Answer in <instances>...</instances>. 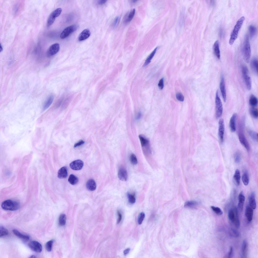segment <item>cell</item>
<instances>
[{"instance_id":"6da1fadb","label":"cell","mask_w":258,"mask_h":258,"mask_svg":"<svg viewBox=\"0 0 258 258\" xmlns=\"http://www.w3.org/2000/svg\"><path fill=\"white\" fill-rule=\"evenodd\" d=\"M245 19V17L242 16L237 21L231 33L229 43L232 45L237 37L238 32L240 30Z\"/></svg>"},{"instance_id":"7a4b0ae2","label":"cell","mask_w":258,"mask_h":258,"mask_svg":"<svg viewBox=\"0 0 258 258\" xmlns=\"http://www.w3.org/2000/svg\"><path fill=\"white\" fill-rule=\"evenodd\" d=\"M1 207L6 210L14 211L18 209L20 207V204L18 202L11 200L4 201L2 203Z\"/></svg>"},{"instance_id":"3957f363","label":"cell","mask_w":258,"mask_h":258,"mask_svg":"<svg viewBox=\"0 0 258 258\" xmlns=\"http://www.w3.org/2000/svg\"><path fill=\"white\" fill-rule=\"evenodd\" d=\"M243 52L245 61L248 63L251 56V50L249 38L247 35L245 37L243 48Z\"/></svg>"},{"instance_id":"277c9868","label":"cell","mask_w":258,"mask_h":258,"mask_svg":"<svg viewBox=\"0 0 258 258\" xmlns=\"http://www.w3.org/2000/svg\"><path fill=\"white\" fill-rule=\"evenodd\" d=\"M243 122H242L239 125L238 137L241 143L245 148L247 151H249L250 149L249 146L244 133Z\"/></svg>"},{"instance_id":"5b68a950","label":"cell","mask_w":258,"mask_h":258,"mask_svg":"<svg viewBox=\"0 0 258 258\" xmlns=\"http://www.w3.org/2000/svg\"><path fill=\"white\" fill-rule=\"evenodd\" d=\"M242 72L246 88L248 90H250L251 87V81L247 67L244 65L242 66Z\"/></svg>"},{"instance_id":"8992f818","label":"cell","mask_w":258,"mask_h":258,"mask_svg":"<svg viewBox=\"0 0 258 258\" xmlns=\"http://www.w3.org/2000/svg\"><path fill=\"white\" fill-rule=\"evenodd\" d=\"M215 104L216 117L217 118H218L222 115L223 107L221 100L219 96L218 90L216 92Z\"/></svg>"},{"instance_id":"52a82bcc","label":"cell","mask_w":258,"mask_h":258,"mask_svg":"<svg viewBox=\"0 0 258 258\" xmlns=\"http://www.w3.org/2000/svg\"><path fill=\"white\" fill-rule=\"evenodd\" d=\"M79 27V26L74 24L67 27L61 32L60 37L61 39H64L68 37L71 34L76 31Z\"/></svg>"},{"instance_id":"ba28073f","label":"cell","mask_w":258,"mask_h":258,"mask_svg":"<svg viewBox=\"0 0 258 258\" xmlns=\"http://www.w3.org/2000/svg\"><path fill=\"white\" fill-rule=\"evenodd\" d=\"M28 245L31 250L36 252L40 253L42 251V245L38 241H31L29 242Z\"/></svg>"},{"instance_id":"9c48e42d","label":"cell","mask_w":258,"mask_h":258,"mask_svg":"<svg viewBox=\"0 0 258 258\" xmlns=\"http://www.w3.org/2000/svg\"><path fill=\"white\" fill-rule=\"evenodd\" d=\"M218 136L219 139L221 142L223 140L225 130V125L223 119H220L218 122Z\"/></svg>"},{"instance_id":"30bf717a","label":"cell","mask_w":258,"mask_h":258,"mask_svg":"<svg viewBox=\"0 0 258 258\" xmlns=\"http://www.w3.org/2000/svg\"><path fill=\"white\" fill-rule=\"evenodd\" d=\"M83 162L80 160H77L71 162L70 164V168L73 170H75L81 169L83 166Z\"/></svg>"},{"instance_id":"8fae6325","label":"cell","mask_w":258,"mask_h":258,"mask_svg":"<svg viewBox=\"0 0 258 258\" xmlns=\"http://www.w3.org/2000/svg\"><path fill=\"white\" fill-rule=\"evenodd\" d=\"M60 49L59 44L56 43L51 45L47 51V54L50 56H53L57 53Z\"/></svg>"},{"instance_id":"7c38bea8","label":"cell","mask_w":258,"mask_h":258,"mask_svg":"<svg viewBox=\"0 0 258 258\" xmlns=\"http://www.w3.org/2000/svg\"><path fill=\"white\" fill-rule=\"evenodd\" d=\"M141 145L143 149H146L147 152L150 151L149 142L148 140L144 136L140 135L139 136Z\"/></svg>"},{"instance_id":"4fadbf2b","label":"cell","mask_w":258,"mask_h":258,"mask_svg":"<svg viewBox=\"0 0 258 258\" xmlns=\"http://www.w3.org/2000/svg\"><path fill=\"white\" fill-rule=\"evenodd\" d=\"M220 90L223 100L224 102L226 101V94L225 88V83L224 77L223 75L221 76L220 84Z\"/></svg>"},{"instance_id":"5bb4252c","label":"cell","mask_w":258,"mask_h":258,"mask_svg":"<svg viewBox=\"0 0 258 258\" xmlns=\"http://www.w3.org/2000/svg\"><path fill=\"white\" fill-rule=\"evenodd\" d=\"M118 176L120 180L122 181H126L128 177L126 170L123 167L120 168L118 172Z\"/></svg>"},{"instance_id":"9a60e30c","label":"cell","mask_w":258,"mask_h":258,"mask_svg":"<svg viewBox=\"0 0 258 258\" xmlns=\"http://www.w3.org/2000/svg\"><path fill=\"white\" fill-rule=\"evenodd\" d=\"M91 35V32L89 29L87 28L83 30L80 34L78 38L79 41L84 40L88 38Z\"/></svg>"},{"instance_id":"2e32d148","label":"cell","mask_w":258,"mask_h":258,"mask_svg":"<svg viewBox=\"0 0 258 258\" xmlns=\"http://www.w3.org/2000/svg\"><path fill=\"white\" fill-rule=\"evenodd\" d=\"M237 116L236 113H234L231 117L230 121V127L231 131L233 132H235L236 130V122Z\"/></svg>"},{"instance_id":"e0dca14e","label":"cell","mask_w":258,"mask_h":258,"mask_svg":"<svg viewBox=\"0 0 258 258\" xmlns=\"http://www.w3.org/2000/svg\"><path fill=\"white\" fill-rule=\"evenodd\" d=\"M245 198L243 191L239 193L238 196V208L241 211L243 210V205L245 201Z\"/></svg>"},{"instance_id":"ac0fdd59","label":"cell","mask_w":258,"mask_h":258,"mask_svg":"<svg viewBox=\"0 0 258 258\" xmlns=\"http://www.w3.org/2000/svg\"><path fill=\"white\" fill-rule=\"evenodd\" d=\"M253 214V210L250 207L246 206L245 210V214L247 220L250 222L252 220Z\"/></svg>"},{"instance_id":"d6986e66","label":"cell","mask_w":258,"mask_h":258,"mask_svg":"<svg viewBox=\"0 0 258 258\" xmlns=\"http://www.w3.org/2000/svg\"><path fill=\"white\" fill-rule=\"evenodd\" d=\"M68 173L67 168L66 167L61 168L58 171L57 176L59 178H65L67 177Z\"/></svg>"},{"instance_id":"ffe728a7","label":"cell","mask_w":258,"mask_h":258,"mask_svg":"<svg viewBox=\"0 0 258 258\" xmlns=\"http://www.w3.org/2000/svg\"><path fill=\"white\" fill-rule=\"evenodd\" d=\"M86 186L87 189L89 190L93 191L96 187V184L94 180L92 179L88 180L86 182Z\"/></svg>"},{"instance_id":"44dd1931","label":"cell","mask_w":258,"mask_h":258,"mask_svg":"<svg viewBox=\"0 0 258 258\" xmlns=\"http://www.w3.org/2000/svg\"><path fill=\"white\" fill-rule=\"evenodd\" d=\"M249 202L250 207L252 209H255L256 207V203L255 198V194L252 192L250 194L249 197Z\"/></svg>"},{"instance_id":"7402d4cb","label":"cell","mask_w":258,"mask_h":258,"mask_svg":"<svg viewBox=\"0 0 258 258\" xmlns=\"http://www.w3.org/2000/svg\"><path fill=\"white\" fill-rule=\"evenodd\" d=\"M214 52L217 58L219 59L220 58V52L219 48V42L218 40L215 42L213 46Z\"/></svg>"},{"instance_id":"603a6c76","label":"cell","mask_w":258,"mask_h":258,"mask_svg":"<svg viewBox=\"0 0 258 258\" xmlns=\"http://www.w3.org/2000/svg\"><path fill=\"white\" fill-rule=\"evenodd\" d=\"M250 65L253 71L257 75L258 74V60L257 58H253L250 62Z\"/></svg>"},{"instance_id":"cb8c5ba5","label":"cell","mask_w":258,"mask_h":258,"mask_svg":"<svg viewBox=\"0 0 258 258\" xmlns=\"http://www.w3.org/2000/svg\"><path fill=\"white\" fill-rule=\"evenodd\" d=\"M135 12V9H134L127 13L125 16L124 22L127 23L131 21L134 17Z\"/></svg>"},{"instance_id":"d4e9b609","label":"cell","mask_w":258,"mask_h":258,"mask_svg":"<svg viewBox=\"0 0 258 258\" xmlns=\"http://www.w3.org/2000/svg\"><path fill=\"white\" fill-rule=\"evenodd\" d=\"M240 173L239 170L237 169L235 172L233 176V180L234 183L237 186H239L240 183Z\"/></svg>"},{"instance_id":"484cf974","label":"cell","mask_w":258,"mask_h":258,"mask_svg":"<svg viewBox=\"0 0 258 258\" xmlns=\"http://www.w3.org/2000/svg\"><path fill=\"white\" fill-rule=\"evenodd\" d=\"M235 213V217L233 222L236 227L238 229L240 226V222L239 218L238 212L237 208L235 207L234 209Z\"/></svg>"},{"instance_id":"4316f807","label":"cell","mask_w":258,"mask_h":258,"mask_svg":"<svg viewBox=\"0 0 258 258\" xmlns=\"http://www.w3.org/2000/svg\"><path fill=\"white\" fill-rule=\"evenodd\" d=\"M247 247V242L245 240H244L243 241L241 248V252L242 257H246Z\"/></svg>"},{"instance_id":"83f0119b","label":"cell","mask_w":258,"mask_h":258,"mask_svg":"<svg viewBox=\"0 0 258 258\" xmlns=\"http://www.w3.org/2000/svg\"><path fill=\"white\" fill-rule=\"evenodd\" d=\"M12 231L15 235L20 238L25 240H28L29 239L30 237L28 235L22 234L17 229H13Z\"/></svg>"},{"instance_id":"f1b7e54d","label":"cell","mask_w":258,"mask_h":258,"mask_svg":"<svg viewBox=\"0 0 258 258\" xmlns=\"http://www.w3.org/2000/svg\"><path fill=\"white\" fill-rule=\"evenodd\" d=\"M158 47H157L154 49L147 58L143 65L144 67H145L148 65L151 62V61L155 54Z\"/></svg>"},{"instance_id":"f546056e","label":"cell","mask_w":258,"mask_h":258,"mask_svg":"<svg viewBox=\"0 0 258 258\" xmlns=\"http://www.w3.org/2000/svg\"><path fill=\"white\" fill-rule=\"evenodd\" d=\"M54 99V96L52 95H50L48 98L44 105L43 107L44 110L47 109L51 105L53 102Z\"/></svg>"},{"instance_id":"4dcf8cb0","label":"cell","mask_w":258,"mask_h":258,"mask_svg":"<svg viewBox=\"0 0 258 258\" xmlns=\"http://www.w3.org/2000/svg\"><path fill=\"white\" fill-rule=\"evenodd\" d=\"M242 179L244 185L246 186L248 184L249 182V177L248 173L247 171H245L243 173L242 177Z\"/></svg>"},{"instance_id":"1f68e13d","label":"cell","mask_w":258,"mask_h":258,"mask_svg":"<svg viewBox=\"0 0 258 258\" xmlns=\"http://www.w3.org/2000/svg\"><path fill=\"white\" fill-rule=\"evenodd\" d=\"M68 181L71 184L74 185L78 183V179L77 177L73 174H71L69 176Z\"/></svg>"},{"instance_id":"d6a6232c","label":"cell","mask_w":258,"mask_h":258,"mask_svg":"<svg viewBox=\"0 0 258 258\" xmlns=\"http://www.w3.org/2000/svg\"><path fill=\"white\" fill-rule=\"evenodd\" d=\"M249 103L250 105L252 106H256L258 103L257 98L254 95H251L249 99Z\"/></svg>"},{"instance_id":"836d02e7","label":"cell","mask_w":258,"mask_h":258,"mask_svg":"<svg viewBox=\"0 0 258 258\" xmlns=\"http://www.w3.org/2000/svg\"><path fill=\"white\" fill-rule=\"evenodd\" d=\"M198 204V203L195 201H187L185 203L184 206L187 207L193 208L197 205Z\"/></svg>"},{"instance_id":"e575fe53","label":"cell","mask_w":258,"mask_h":258,"mask_svg":"<svg viewBox=\"0 0 258 258\" xmlns=\"http://www.w3.org/2000/svg\"><path fill=\"white\" fill-rule=\"evenodd\" d=\"M66 216L64 214H61L59 218V223L60 225L63 226L66 223Z\"/></svg>"},{"instance_id":"d590c367","label":"cell","mask_w":258,"mask_h":258,"mask_svg":"<svg viewBox=\"0 0 258 258\" xmlns=\"http://www.w3.org/2000/svg\"><path fill=\"white\" fill-rule=\"evenodd\" d=\"M248 133L251 138L255 141H258V134L256 132L251 130L248 131Z\"/></svg>"},{"instance_id":"8d00e7d4","label":"cell","mask_w":258,"mask_h":258,"mask_svg":"<svg viewBox=\"0 0 258 258\" xmlns=\"http://www.w3.org/2000/svg\"><path fill=\"white\" fill-rule=\"evenodd\" d=\"M248 30L250 37L252 38L256 33V28L254 26L251 25L249 26Z\"/></svg>"},{"instance_id":"74e56055","label":"cell","mask_w":258,"mask_h":258,"mask_svg":"<svg viewBox=\"0 0 258 258\" xmlns=\"http://www.w3.org/2000/svg\"><path fill=\"white\" fill-rule=\"evenodd\" d=\"M55 17L51 13L49 16L47 22V26H49L53 24L55 19Z\"/></svg>"},{"instance_id":"f35d334b","label":"cell","mask_w":258,"mask_h":258,"mask_svg":"<svg viewBox=\"0 0 258 258\" xmlns=\"http://www.w3.org/2000/svg\"><path fill=\"white\" fill-rule=\"evenodd\" d=\"M8 231L6 228L3 226L0 227V237H3L6 236L8 234Z\"/></svg>"},{"instance_id":"ab89813d","label":"cell","mask_w":258,"mask_h":258,"mask_svg":"<svg viewBox=\"0 0 258 258\" xmlns=\"http://www.w3.org/2000/svg\"><path fill=\"white\" fill-rule=\"evenodd\" d=\"M211 208L213 211L217 215H220L223 213V212L221 209L218 207L211 206Z\"/></svg>"},{"instance_id":"60d3db41","label":"cell","mask_w":258,"mask_h":258,"mask_svg":"<svg viewBox=\"0 0 258 258\" xmlns=\"http://www.w3.org/2000/svg\"><path fill=\"white\" fill-rule=\"evenodd\" d=\"M234 159L235 162L238 164L240 162L241 159V156L240 153L239 151H237L235 153L234 155Z\"/></svg>"},{"instance_id":"b9f144b4","label":"cell","mask_w":258,"mask_h":258,"mask_svg":"<svg viewBox=\"0 0 258 258\" xmlns=\"http://www.w3.org/2000/svg\"><path fill=\"white\" fill-rule=\"evenodd\" d=\"M127 196L129 202L132 204L135 203L136 201V198L135 195L130 193H128Z\"/></svg>"},{"instance_id":"7bdbcfd3","label":"cell","mask_w":258,"mask_h":258,"mask_svg":"<svg viewBox=\"0 0 258 258\" xmlns=\"http://www.w3.org/2000/svg\"><path fill=\"white\" fill-rule=\"evenodd\" d=\"M250 113L253 117L256 118H257L258 117V112L257 108H252L250 109Z\"/></svg>"},{"instance_id":"ee69618b","label":"cell","mask_w":258,"mask_h":258,"mask_svg":"<svg viewBox=\"0 0 258 258\" xmlns=\"http://www.w3.org/2000/svg\"><path fill=\"white\" fill-rule=\"evenodd\" d=\"M53 242L54 240H52L48 241L46 243L45 247L46 250L50 252L51 251Z\"/></svg>"},{"instance_id":"f6af8a7d","label":"cell","mask_w":258,"mask_h":258,"mask_svg":"<svg viewBox=\"0 0 258 258\" xmlns=\"http://www.w3.org/2000/svg\"><path fill=\"white\" fill-rule=\"evenodd\" d=\"M228 216L229 219L233 222L235 217V213L234 209H231L228 212Z\"/></svg>"},{"instance_id":"bcb514c9","label":"cell","mask_w":258,"mask_h":258,"mask_svg":"<svg viewBox=\"0 0 258 258\" xmlns=\"http://www.w3.org/2000/svg\"><path fill=\"white\" fill-rule=\"evenodd\" d=\"M62 11L61 8H58L52 12L51 14L55 18L59 16L61 13Z\"/></svg>"},{"instance_id":"7dc6e473","label":"cell","mask_w":258,"mask_h":258,"mask_svg":"<svg viewBox=\"0 0 258 258\" xmlns=\"http://www.w3.org/2000/svg\"><path fill=\"white\" fill-rule=\"evenodd\" d=\"M130 160L131 162L133 165H136L137 164V159L134 154H131L130 157Z\"/></svg>"},{"instance_id":"c3c4849f","label":"cell","mask_w":258,"mask_h":258,"mask_svg":"<svg viewBox=\"0 0 258 258\" xmlns=\"http://www.w3.org/2000/svg\"><path fill=\"white\" fill-rule=\"evenodd\" d=\"M145 217V214L144 213L141 212L138 218V223L139 224H140L142 223Z\"/></svg>"},{"instance_id":"681fc988","label":"cell","mask_w":258,"mask_h":258,"mask_svg":"<svg viewBox=\"0 0 258 258\" xmlns=\"http://www.w3.org/2000/svg\"><path fill=\"white\" fill-rule=\"evenodd\" d=\"M120 21V18L119 17H116L114 19L113 23L112 26L114 28L116 27L117 26Z\"/></svg>"},{"instance_id":"f907efd6","label":"cell","mask_w":258,"mask_h":258,"mask_svg":"<svg viewBox=\"0 0 258 258\" xmlns=\"http://www.w3.org/2000/svg\"><path fill=\"white\" fill-rule=\"evenodd\" d=\"M177 99L179 101L182 102L184 100V96L181 93H177L176 95Z\"/></svg>"},{"instance_id":"816d5d0a","label":"cell","mask_w":258,"mask_h":258,"mask_svg":"<svg viewBox=\"0 0 258 258\" xmlns=\"http://www.w3.org/2000/svg\"><path fill=\"white\" fill-rule=\"evenodd\" d=\"M231 234L232 236L235 237H238L239 235L238 232L237 230L234 229H231Z\"/></svg>"},{"instance_id":"f5cc1de1","label":"cell","mask_w":258,"mask_h":258,"mask_svg":"<svg viewBox=\"0 0 258 258\" xmlns=\"http://www.w3.org/2000/svg\"><path fill=\"white\" fill-rule=\"evenodd\" d=\"M164 78H162L159 80L158 84L159 88L160 89H162L164 87Z\"/></svg>"},{"instance_id":"db71d44e","label":"cell","mask_w":258,"mask_h":258,"mask_svg":"<svg viewBox=\"0 0 258 258\" xmlns=\"http://www.w3.org/2000/svg\"><path fill=\"white\" fill-rule=\"evenodd\" d=\"M85 142L83 140H81L79 141L78 142L75 143L74 145V147H77L81 146Z\"/></svg>"},{"instance_id":"11a10c76","label":"cell","mask_w":258,"mask_h":258,"mask_svg":"<svg viewBox=\"0 0 258 258\" xmlns=\"http://www.w3.org/2000/svg\"><path fill=\"white\" fill-rule=\"evenodd\" d=\"M117 214L118 215V218L117 220V223H119L121 220L122 216V215L120 212L119 210L117 211Z\"/></svg>"},{"instance_id":"9f6ffc18","label":"cell","mask_w":258,"mask_h":258,"mask_svg":"<svg viewBox=\"0 0 258 258\" xmlns=\"http://www.w3.org/2000/svg\"><path fill=\"white\" fill-rule=\"evenodd\" d=\"M233 252V249L232 247H231L228 253V257L232 258V257Z\"/></svg>"},{"instance_id":"6f0895ef","label":"cell","mask_w":258,"mask_h":258,"mask_svg":"<svg viewBox=\"0 0 258 258\" xmlns=\"http://www.w3.org/2000/svg\"><path fill=\"white\" fill-rule=\"evenodd\" d=\"M106 1V0H99L98 2V3L99 5H102L105 4Z\"/></svg>"},{"instance_id":"680465c9","label":"cell","mask_w":258,"mask_h":258,"mask_svg":"<svg viewBox=\"0 0 258 258\" xmlns=\"http://www.w3.org/2000/svg\"><path fill=\"white\" fill-rule=\"evenodd\" d=\"M130 250V248H127L124 251V254L125 255H126L129 252Z\"/></svg>"},{"instance_id":"91938a15","label":"cell","mask_w":258,"mask_h":258,"mask_svg":"<svg viewBox=\"0 0 258 258\" xmlns=\"http://www.w3.org/2000/svg\"><path fill=\"white\" fill-rule=\"evenodd\" d=\"M141 113H139L137 117V119H140L141 117Z\"/></svg>"},{"instance_id":"94428289","label":"cell","mask_w":258,"mask_h":258,"mask_svg":"<svg viewBox=\"0 0 258 258\" xmlns=\"http://www.w3.org/2000/svg\"><path fill=\"white\" fill-rule=\"evenodd\" d=\"M0 51L1 52H2L3 50V48L2 45H1V43L0 44Z\"/></svg>"},{"instance_id":"6125c7cd","label":"cell","mask_w":258,"mask_h":258,"mask_svg":"<svg viewBox=\"0 0 258 258\" xmlns=\"http://www.w3.org/2000/svg\"><path fill=\"white\" fill-rule=\"evenodd\" d=\"M29 257V258H36V257L35 255H32L31 256H30Z\"/></svg>"},{"instance_id":"be15d7a7","label":"cell","mask_w":258,"mask_h":258,"mask_svg":"<svg viewBox=\"0 0 258 258\" xmlns=\"http://www.w3.org/2000/svg\"><path fill=\"white\" fill-rule=\"evenodd\" d=\"M137 1V0H133L132 1V2L133 3H135Z\"/></svg>"}]
</instances>
